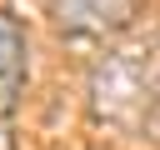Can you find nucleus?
Returning <instances> with one entry per match:
<instances>
[{
  "label": "nucleus",
  "instance_id": "1",
  "mask_svg": "<svg viewBox=\"0 0 160 150\" xmlns=\"http://www.w3.org/2000/svg\"><path fill=\"white\" fill-rule=\"evenodd\" d=\"M155 100H160V50L155 45L115 50L90 75V110L110 125H140Z\"/></svg>",
  "mask_w": 160,
  "mask_h": 150
},
{
  "label": "nucleus",
  "instance_id": "3",
  "mask_svg": "<svg viewBox=\"0 0 160 150\" xmlns=\"http://www.w3.org/2000/svg\"><path fill=\"white\" fill-rule=\"evenodd\" d=\"M20 90H25V30L10 15H0V120L15 110Z\"/></svg>",
  "mask_w": 160,
  "mask_h": 150
},
{
  "label": "nucleus",
  "instance_id": "2",
  "mask_svg": "<svg viewBox=\"0 0 160 150\" xmlns=\"http://www.w3.org/2000/svg\"><path fill=\"white\" fill-rule=\"evenodd\" d=\"M135 20V0H55V25L70 35H110Z\"/></svg>",
  "mask_w": 160,
  "mask_h": 150
}]
</instances>
